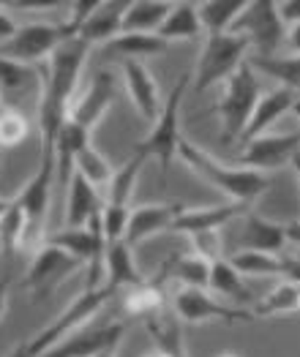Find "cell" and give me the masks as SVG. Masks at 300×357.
<instances>
[{"label": "cell", "mask_w": 300, "mask_h": 357, "mask_svg": "<svg viewBox=\"0 0 300 357\" xmlns=\"http://www.w3.org/2000/svg\"><path fill=\"white\" fill-rule=\"evenodd\" d=\"M180 210H183V205H142V208H134L128 215V227H126V238L123 240L134 248L142 240L172 229Z\"/></svg>", "instance_id": "ac0fdd59"}, {"label": "cell", "mask_w": 300, "mask_h": 357, "mask_svg": "<svg viewBox=\"0 0 300 357\" xmlns=\"http://www.w3.org/2000/svg\"><path fill=\"white\" fill-rule=\"evenodd\" d=\"M167 41H161L158 36L150 33H120L118 38H112L107 44L110 52H118L120 60H142V58H156L161 52H167Z\"/></svg>", "instance_id": "83f0119b"}, {"label": "cell", "mask_w": 300, "mask_h": 357, "mask_svg": "<svg viewBox=\"0 0 300 357\" xmlns=\"http://www.w3.org/2000/svg\"><path fill=\"white\" fill-rule=\"evenodd\" d=\"M142 325L153 338V349H158L164 357H186L183 347V333H180V319L167 311V305L161 311H156L153 317L142 319Z\"/></svg>", "instance_id": "603a6c76"}, {"label": "cell", "mask_w": 300, "mask_h": 357, "mask_svg": "<svg viewBox=\"0 0 300 357\" xmlns=\"http://www.w3.org/2000/svg\"><path fill=\"white\" fill-rule=\"evenodd\" d=\"M287 38H290V47L295 50V55H300V22L287 30Z\"/></svg>", "instance_id": "ee69618b"}, {"label": "cell", "mask_w": 300, "mask_h": 357, "mask_svg": "<svg viewBox=\"0 0 300 357\" xmlns=\"http://www.w3.org/2000/svg\"><path fill=\"white\" fill-rule=\"evenodd\" d=\"M298 292H300V287H298Z\"/></svg>", "instance_id": "11a10c76"}, {"label": "cell", "mask_w": 300, "mask_h": 357, "mask_svg": "<svg viewBox=\"0 0 300 357\" xmlns=\"http://www.w3.org/2000/svg\"><path fill=\"white\" fill-rule=\"evenodd\" d=\"M148 161V155L145 153H140V150H134L131 153V158L115 169V175L112 180L107 183V188L101 191V197H104V205H115V208H128V202H131V194H134V185H137V180H140V172H142V164Z\"/></svg>", "instance_id": "d4e9b609"}, {"label": "cell", "mask_w": 300, "mask_h": 357, "mask_svg": "<svg viewBox=\"0 0 300 357\" xmlns=\"http://www.w3.org/2000/svg\"><path fill=\"white\" fill-rule=\"evenodd\" d=\"M208 292H216V295H224L227 300H235L238 303H248L254 298L248 292V287L243 284V275L232 268L230 259H218L210 265V281H208Z\"/></svg>", "instance_id": "f1b7e54d"}, {"label": "cell", "mask_w": 300, "mask_h": 357, "mask_svg": "<svg viewBox=\"0 0 300 357\" xmlns=\"http://www.w3.org/2000/svg\"><path fill=\"white\" fill-rule=\"evenodd\" d=\"M292 311H300V292L295 284H287V281L281 287H276L273 292H268L265 298L251 308L254 319L281 317V314H292Z\"/></svg>", "instance_id": "d6a6232c"}, {"label": "cell", "mask_w": 300, "mask_h": 357, "mask_svg": "<svg viewBox=\"0 0 300 357\" xmlns=\"http://www.w3.org/2000/svg\"><path fill=\"white\" fill-rule=\"evenodd\" d=\"M216 357H240V355H235V352H221V355H216Z\"/></svg>", "instance_id": "f5cc1de1"}, {"label": "cell", "mask_w": 300, "mask_h": 357, "mask_svg": "<svg viewBox=\"0 0 300 357\" xmlns=\"http://www.w3.org/2000/svg\"><path fill=\"white\" fill-rule=\"evenodd\" d=\"M82 265L66 254L63 248L52 245V243H41L36 251H33V259H30L28 275H25V289H28L33 298H47L50 292L58 289V284L63 278H68L74 270H80Z\"/></svg>", "instance_id": "30bf717a"}, {"label": "cell", "mask_w": 300, "mask_h": 357, "mask_svg": "<svg viewBox=\"0 0 300 357\" xmlns=\"http://www.w3.org/2000/svg\"><path fill=\"white\" fill-rule=\"evenodd\" d=\"M243 8H246V0H208V3H197L200 22H202L205 36L230 33L232 22L238 20V14Z\"/></svg>", "instance_id": "4316f807"}, {"label": "cell", "mask_w": 300, "mask_h": 357, "mask_svg": "<svg viewBox=\"0 0 300 357\" xmlns=\"http://www.w3.org/2000/svg\"><path fill=\"white\" fill-rule=\"evenodd\" d=\"M28 134L30 123L20 109H14V107L0 109V148H17L28 139Z\"/></svg>", "instance_id": "8d00e7d4"}, {"label": "cell", "mask_w": 300, "mask_h": 357, "mask_svg": "<svg viewBox=\"0 0 300 357\" xmlns=\"http://www.w3.org/2000/svg\"><path fill=\"white\" fill-rule=\"evenodd\" d=\"M112 295H118V292H115L110 284H101V287H96V289H88V287H85L77 298L68 303L66 311H60L47 328H41L33 338H28L33 357H41L44 352H50L52 347H58L66 335H71L74 330L85 328L90 319L110 303Z\"/></svg>", "instance_id": "5b68a950"}, {"label": "cell", "mask_w": 300, "mask_h": 357, "mask_svg": "<svg viewBox=\"0 0 300 357\" xmlns=\"http://www.w3.org/2000/svg\"><path fill=\"white\" fill-rule=\"evenodd\" d=\"M292 115L300 120V96H298V101H295V107H292Z\"/></svg>", "instance_id": "816d5d0a"}, {"label": "cell", "mask_w": 300, "mask_h": 357, "mask_svg": "<svg viewBox=\"0 0 300 357\" xmlns=\"http://www.w3.org/2000/svg\"><path fill=\"white\" fill-rule=\"evenodd\" d=\"M74 172L82 175L88 183H93L98 191H104L107 183L115 175V167H112L98 150L93 148V145H88V148H82L77 153V158H74Z\"/></svg>", "instance_id": "836d02e7"}, {"label": "cell", "mask_w": 300, "mask_h": 357, "mask_svg": "<svg viewBox=\"0 0 300 357\" xmlns=\"http://www.w3.org/2000/svg\"><path fill=\"white\" fill-rule=\"evenodd\" d=\"M8 287H11V278L0 275V319L6 317V308H8Z\"/></svg>", "instance_id": "7bdbcfd3"}, {"label": "cell", "mask_w": 300, "mask_h": 357, "mask_svg": "<svg viewBox=\"0 0 300 357\" xmlns=\"http://www.w3.org/2000/svg\"><path fill=\"white\" fill-rule=\"evenodd\" d=\"M287 243V227L278 221H270L265 215L248 210L246 213V227L240 238V251H260V254H281Z\"/></svg>", "instance_id": "d6986e66"}, {"label": "cell", "mask_w": 300, "mask_h": 357, "mask_svg": "<svg viewBox=\"0 0 300 357\" xmlns=\"http://www.w3.org/2000/svg\"><path fill=\"white\" fill-rule=\"evenodd\" d=\"M191 254L208 259L210 265L224 259V245H221V232L213 229V232H197L191 235Z\"/></svg>", "instance_id": "f35d334b"}, {"label": "cell", "mask_w": 300, "mask_h": 357, "mask_svg": "<svg viewBox=\"0 0 300 357\" xmlns=\"http://www.w3.org/2000/svg\"><path fill=\"white\" fill-rule=\"evenodd\" d=\"M172 273L183 287H191V289H208L210 281V262L197 257V254H183L175 257L172 262Z\"/></svg>", "instance_id": "e575fe53"}, {"label": "cell", "mask_w": 300, "mask_h": 357, "mask_svg": "<svg viewBox=\"0 0 300 357\" xmlns=\"http://www.w3.org/2000/svg\"><path fill=\"white\" fill-rule=\"evenodd\" d=\"M230 262L240 275H281V257L278 254L238 251Z\"/></svg>", "instance_id": "d590c367"}, {"label": "cell", "mask_w": 300, "mask_h": 357, "mask_svg": "<svg viewBox=\"0 0 300 357\" xmlns=\"http://www.w3.org/2000/svg\"><path fill=\"white\" fill-rule=\"evenodd\" d=\"M251 68L260 74V77H268V79H278L281 88L300 93V55L295 58H251Z\"/></svg>", "instance_id": "4dcf8cb0"}, {"label": "cell", "mask_w": 300, "mask_h": 357, "mask_svg": "<svg viewBox=\"0 0 300 357\" xmlns=\"http://www.w3.org/2000/svg\"><path fill=\"white\" fill-rule=\"evenodd\" d=\"M104 270H107V284L120 292V289H128V287H137L145 281V275L137 268V259H134V248L126 243V240H115V243H107V254H104Z\"/></svg>", "instance_id": "44dd1931"}, {"label": "cell", "mask_w": 300, "mask_h": 357, "mask_svg": "<svg viewBox=\"0 0 300 357\" xmlns=\"http://www.w3.org/2000/svg\"><path fill=\"white\" fill-rule=\"evenodd\" d=\"M8 202H11V199H3V197H0V215L8 210Z\"/></svg>", "instance_id": "f907efd6"}, {"label": "cell", "mask_w": 300, "mask_h": 357, "mask_svg": "<svg viewBox=\"0 0 300 357\" xmlns=\"http://www.w3.org/2000/svg\"><path fill=\"white\" fill-rule=\"evenodd\" d=\"M178 155L188 169H194L200 178H205L210 185H216L230 202H240V205H251L260 194H265L270 180L265 172H254V169H243V167H230L224 161H218L216 155H210L205 148L180 139Z\"/></svg>", "instance_id": "7a4b0ae2"}, {"label": "cell", "mask_w": 300, "mask_h": 357, "mask_svg": "<svg viewBox=\"0 0 300 357\" xmlns=\"http://www.w3.org/2000/svg\"><path fill=\"white\" fill-rule=\"evenodd\" d=\"M123 333H126L123 322H104V325H90L88 322L85 328L74 330L58 347H52L41 357H96L104 349H118Z\"/></svg>", "instance_id": "4fadbf2b"}, {"label": "cell", "mask_w": 300, "mask_h": 357, "mask_svg": "<svg viewBox=\"0 0 300 357\" xmlns=\"http://www.w3.org/2000/svg\"><path fill=\"white\" fill-rule=\"evenodd\" d=\"M287 240H292L300 248V221H292V224L287 227Z\"/></svg>", "instance_id": "bcb514c9"}, {"label": "cell", "mask_w": 300, "mask_h": 357, "mask_svg": "<svg viewBox=\"0 0 300 357\" xmlns=\"http://www.w3.org/2000/svg\"><path fill=\"white\" fill-rule=\"evenodd\" d=\"M6 357H33V352H30L28 338H25V341H20V344H17V347H14V349H11V352H8Z\"/></svg>", "instance_id": "f6af8a7d"}, {"label": "cell", "mask_w": 300, "mask_h": 357, "mask_svg": "<svg viewBox=\"0 0 300 357\" xmlns=\"http://www.w3.org/2000/svg\"><path fill=\"white\" fill-rule=\"evenodd\" d=\"M126 6L128 3H98V8L90 14V20L77 33V38L85 41L88 47L90 44H110L112 38H118Z\"/></svg>", "instance_id": "7402d4cb"}, {"label": "cell", "mask_w": 300, "mask_h": 357, "mask_svg": "<svg viewBox=\"0 0 300 357\" xmlns=\"http://www.w3.org/2000/svg\"><path fill=\"white\" fill-rule=\"evenodd\" d=\"M30 79H33V68L30 66L0 58V93H6V90H22Z\"/></svg>", "instance_id": "74e56055"}, {"label": "cell", "mask_w": 300, "mask_h": 357, "mask_svg": "<svg viewBox=\"0 0 300 357\" xmlns=\"http://www.w3.org/2000/svg\"><path fill=\"white\" fill-rule=\"evenodd\" d=\"M191 85V74H180L178 82L172 85L170 96L164 98V107H161V115L153 123V128L148 131L145 139L137 142L140 153H145L148 158H156L161 164V178H167L170 172V164L172 158L178 155L180 148V112H183V98H186V90Z\"/></svg>", "instance_id": "277c9868"}, {"label": "cell", "mask_w": 300, "mask_h": 357, "mask_svg": "<svg viewBox=\"0 0 300 357\" xmlns=\"http://www.w3.org/2000/svg\"><path fill=\"white\" fill-rule=\"evenodd\" d=\"M52 183H55V155L41 153V164L36 175L25 183V188L14 197L20 210L28 215V238L38 240V232L44 229L47 210H50V197H52Z\"/></svg>", "instance_id": "8fae6325"}, {"label": "cell", "mask_w": 300, "mask_h": 357, "mask_svg": "<svg viewBox=\"0 0 300 357\" xmlns=\"http://www.w3.org/2000/svg\"><path fill=\"white\" fill-rule=\"evenodd\" d=\"M175 317L186 325H205V322H254V314L238 308V305H224L218 298H213L208 289H191L180 287L175 292Z\"/></svg>", "instance_id": "9c48e42d"}, {"label": "cell", "mask_w": 300, "mask_h": 357, "mask_svg": "<svg viewBox=\"0 0 300 357\" xmlns=\"http://www.w3.org/2000/svg\"><path fill=\"white\" fill-rule=\"evenodd\" d=\"M118 96V77L112 71H98L90 82V88L74 98L71 104V112H68V120L80 128H85L88 134H93V128L101 123V118L110 112L112 101Z\"/></svg>", "instance_id": "5bb4252c"}, {"label": "cell", "mask_w": 300, "mask_h": 357, "mask_svg": "<svg viewBox=\"0 0 300 357\" xmlns=\"http://www.w3.org/2000/svg\"><path fill=\"white\" fill-rule=\"evenodd\" d=\"M170 11H172V3H164V0H134V3L126 6L120 33H150V36H156L158 28L164 25V20L170 17Z\"/></svg>", "instance_id": "cb8c5ba5"}, {"label": "cell", "mask_w": 300, "mask_h": 357, "mask_svg": "<svg viewBox=\"0 0 300 357\" xmlns=\"http://www.w3.org/2000/svg\"><path fill=\"white\" fill-rule=\"evenodd\" d=\"M281 278L300 287V257H281Z\"/></svg>", "instance_id": "60d3db41"}, {"label": "cell", "mask_w": 300, "mask_h": 357, "mask_svg": "<svg viewBox=\"0 0 300 357\" xmlns=\"http://www.w3.org/2000/svg\"><path fill=\"white\" fill-rule=\"evenodd\" d=\"M240 213H248V205L221 202V205H208V208H183L170 232H180L188 238L197 232H213V229H221L224 224H230L232 218H238Z\"/></svg>", "instance_id": "e0dca14e"}, {"label": "cell", "mask_w": 300, "mask_h": 357, "mask_svg": "<svg viewBox=\"0 0 300 357\" xmlns=\"http://www.w3.org/2000/svg\"><path fill=\"white\" fill-rule=\"evenodd\" d=\"M88 44L80 38H66L55 50V55L47 60L44 82H41V104H38V126H41V142L47 155H55V139L63 123L68 120L77 79L85 68Z\"/></svg>", "instance_id": "6da1fadb"}, {"label": "cell", "mask_w": 300, "mask_h": 357, "mask_svg": "<svg viewBox=\"0 0 300 357\" xmlns=\"http://www.w3.org/2000/svg\"><path fill=\"white\" fill-rule=\"evenodd\" d=\"M202 22H200V11L197 3H172L170 17L164 20V25L158 28V38L172 44V41H191L197 36H202Z\"/></svg>", "instance_id": "484cf974"}, {"label": "cell", "mask_w": 300, "mask_h": 357, "mask_svg": "<svg viewBox=\"0 0 300 357\" xmlns=\"http://www.w3.org/2000/svg\"><path fill=\"white\" fill-rule=\"evenodd\" d=\"M17 28H20V25H17L6 11H0V44H6V41L17 33Z\"/></svg>", "instance_id": "b9f144b4"}, {"label": "cell", "mask_w": 300, "mask_h": 357, "mask_svg": "<svg viewBox=\"0 0 300 357\" xmlns=\"http://www.w3.org/2000/svg\"><path fill=\"white\" fill-rule=\"evenodd\" d=\"M295 153H300V134H262L243 145L238 153V167L254 172L278 169L284 164H292Z\"/></svg>", "instance_id": "7c38bea8"}, {"label": "cell", "mask_w": 300, "mask_h": 357, "mask_svg": "<svg viewBox=\"0 0 300 357\" xmlns=\"http://www.w3.org/2000/svg\"><path fill=\"white\" fill-rule=\"evenodd\" d=\"M276 11H278V20L290 28L300 22V0H281L276 3Z\"/></svg>", "instance_id": "ab89813d"}, {"label": "cell", "mask_w": 300, "mask_h": 357, "mask_svg": "<svg viewBox=\"0 0 300 357\" xmlns=\"http://www.w3.org/2000/svg\"><path fill=\"white\" fill-rule=\"evenodd\" d=\"M164 308V292L156 281H142L137 287H128L126 289V298H123V311L134 319H148L156 311Z\"/></svg>", "instance_id": "f546056e"}, {"label": "cell", "mask_w": 300, "mask_h": 357, "mask_svg": "<svg viewBox=\"0 0 300 357\" xmlns=\"http://www.w3.org/2000/svg\"><path fill=\"white\" fill-rule=\"evenodd\" d=\"M120 71H123V82H126V90H128L140 118L153 126L164 107L156 77L150 74V68L142 60H120Z\"/></svg>", "instance_id": "9a60e30c"}, {"label": "cell", "mask_w": 300, "mask_h": 357, "mask_svg": "<svg viewBox=\"0 0 300 357\" xmlns=\"http://www.w3.org/2000/svg\"><path fill=\"white\" fill-rule=\"evenodd\" d=\"M104 208V197L101 191L88 183L82 175H71L68 180V208H66V227L71 229H80V227H88V221Z\"/></svg>", "instance_id": "ffe728a7"}, {"label": "cell", "mask_w": 300, "mask_h": 357, "mask_svg": "<svg viewBox=\"0 0 300 357\" xmlns=\"http://www.w3.org/2000/svg\"><path fill=\"white\" fill-rule=\"evenodd\" d=\"M230 33L243 36L248 41V47L257 50V58H273L276 47L281 44V36H284V22L278 20L276 3L254 0V3H246V8L232 22Z\"/></svg>", "instance_id": "52a82bcc"}, {"label": "cell", "mask_w": 300, "mask_h": 357, "mask_svg": "<svg viewBox=\"0 0 300 357\" xmlns=\"http://www.w3.org/2000/svg\"><path fill=\"white\" fill-rule=\"evenodd\" d=\"M248 41L243 36H232V33H221V36H205V47L200 52V63H197V74L191 79L194 93H205L208 88L227 82L240 66L246 63L248 55Z\"/></svg>", "instance_id": "8992f818"}, {"label": "cell", "mask_w": 300, "mask_h": 357, "mask_svg": "<svg viewBox=\"0 0 300 357\" xmlns=\"http://www.w3.org/2000/svg\"><path fill=\"white\" fill-rule=\"evenodd\" d=\"M295 101H298V93L281 88V85H278L276 90L262 93V96H260V101H257V107H254V112H251V118H248V123H246V131L240 134V139H238L240 148H243L246 142H251V139L262 137V134H265V131H268L270 126L281 118V115L292 112Z\"/></svg>", "instance_id": "2e32d148"}, {"label": "cell", "mask_w": 300, "mask_h": 357, "mask_svg": "<svg viewBox=\"0 0 300 357\" xmlns=\"http://www.w3.org/2000/svg\"><path fill=\"white\" fill-rule=\"evenodd\" d=\"M118 355V349H104V352H98L96 357H115Z\"/></svg>", "instance_id": "c3c4849f"}, {"label": "cell", "mask_w": 300, "mask_h": 357, "mask_svg": "<svg viewBox=\"0 0 300 357\" xmlns=\"http://www.w3.org/2000/svg\"><path fill=\"white\" fill-rule=\"evenodd\" d=\"M63 41H66V33L60 25L30 22V25H20L6 44H0V58L22 63V66H33V63L52 58Z\"/></svg>", "instance_id": "ba28073f"}, {"label": "cell", "mask_w": 300, "mask_h": 357, "mask_svg": "<svg viewBox=\"0 0 300 357\" xmlns=\"http://www.w3.org/2000/svg\"><path fill=\"white\" fill-rule=\"evenodd\" d=\"M140 357H164V355H161L158 349H148V352H142Z\"/></svg>", "instance_id": "681fc988"}, {"label": "cell", "mask_w": 300, "mask_h": 357, "mask_svg": "<svg viewBox=\"0 0 300 357\" xmlns=\"http://www.w3.org/2000/svg\"><path fill=\"white\" fill-rule=\"evenodd\" d=\"M262 79L246 60L238 71L224 82V96L218 101V115H221V145L238 142L240 134L246 131V123L251 118L260 96H262Z\"/></svg>", "instance_id": "3957f363"}, {"label": "cell", "mask_w": 300, "mask_h": 357, "mask_svg": "<svg viewBox=\"0 0 300 357\" xmlns=\"http://www.w3.org/2000/svg\"><path fill=\"white\" fill-rule=\"evenodd\" d=\"M292 169H295V178H298L300 185V153H295V158H292Z\"/></svg>", "instance_id": "7dc6e473"}, {"label": "cell", "mask_w": 300, "mask_h": 357, "mask_svg": "<svg viewBox=\"0 0 300 357\" xmlns=\"http://www.w3.org/2000/svg\"><path fill=\"white\" fill-rule=\"evenodd\" d=\"M3 107H6V104H3V93H0V109H3Z\"/></svg>", "instance_id": "db71d44e"}, {"label": "cell", "mask_w": 300, "mask_h": 357, "mask_svg": "<svg viewBox=\"0 0 300 357\" xmlns=\"http://www.w3.org/2000/svg\"><path fill=\"white\" fill-rule=\"evenodd\" d=\"M28 215L20 210V205L11 199L8 210L0 215V248L3 251H17V248H28Z\"/></svg>", "instance_id": "1f68e13d"}]
</instances>
